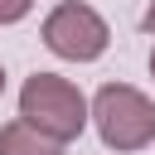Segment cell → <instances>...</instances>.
I'll return each instance as SVG.
<instances>
[{
    "label": "cell",
    "instance_id": "6da1fadb",
    "mask_svg": "<svg viewBox=\"0 0 155 155\" xmlns=\"http://www.w3.org/2000/svg\"><path fill=\"white\" fill-rule=\"evenodd\" d=\"M87 116H92L102 145L116 155H136L155 140V102L131 82H102L97 97L87 102Z\"/></svg>",
    "mask_w": 155,
    "mask_h": 155
},
{
    "label": "cell",
    "instance_id": "7a4b0ae2",
    "mask_svg": "<svg viewBox=\"0 0 155 155\" xmlns=\"http://www.w3.org/2000/svg\"><path fill=\"white\" fill-rule=\"evenodd\" d=\"M19 121H29L39 136L68 145L87 131L92 116H87V97L78 92V82H68L58 73H34L19 87Z\"/></svg>",
    "mask_w": 155,
    "mask_h": 155
},
{
    "label": "cell",
    "instance_id": "3957f363",
    "mask_svg": "<svg viewBox=\"0 0 155 155\" xmlns=\"http://www.w3.org/2000/svg\"><path fill=\"white\" fill-rule=\"evenodd\" d=\"M44 48L53 53V58H63V63H97L102 53H107V44H111V29H107V19L92 10V5H82V0H63V5H53L48 15H44Z\"/></svg>",
    "mask_w": 155,
    "mask_h": 155
},
{
    "label": "cell",
    "instance_id": "277c9868",
    "mask_svg": "<svg viewBox=\"0 0 155 155\" xmlns=\"http://www.w3.org/2000/svg\"><path fill=\"white\" fill-rule=\"evenodd\" d=\"M0 155H63V145L58 140H48V136H39L29 121H5L0 126Z\"/></svg>",
    "mask_w": 155,
    "mask_h": 155
},
{
    "label": "cell",
    "instance_id": "5b68a950",
    "mask_svg": "<svg viewBox=\"0 0 155 155\" xmlns=\"http://www.w3.org/2000/svg\"><path fill=\"white\" fill-rule=\"evenodd\" d=\"M34 10V0H0V24H19Z\"/></svg>",
    "mask_w": 155,
    "mask_h": 155
},
{
    "label": "cell",
    "instance_id": "8992f818",
    "mask_svg": "<svg viewBox=\"0 0 155 155\" xmlns=\"http://www.w3.org/2000/svg\"><path fill=\"white\" fill-rule=\"evenodd\" d=\"M140 29H145V34H155V0L145 5V15H140Z\"/></svg>",
    "mask_w": 155,
    "mask_h": 155
},
{
    "label": "cell",
    "instance_id": "52a82bcc",
    "mask_svg": "<svg viewBox=\"0 0 155 155\" xmlns=\"http://www.w3.org/2000/svg\"><path fill=\"white\" fill-rule=\"evenodd\" d=\"M0 97H5V68H0Z\"/></svg>",
    "mask_w": 155,
    "mask_h": 155
},
{
    "label": "cell",
    "instance_id": "ba28073f",
    "mask_svg": "<svg viewBox=\"0 0 155 155\" xmlns=\"http://www.w3.org/2000/svg\"><path fill=\"white\" fill-rule=\"evenodd\" d=\"M150 78H155V48H150Z\"/></svg>",
    "mask_w": 155,
    "mask_h": 155
}]
</instances>
